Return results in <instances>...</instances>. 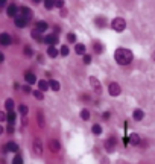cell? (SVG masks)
<instances>
[{
  "label": "cell",
  "mask_w": 155,
  "mask_h": 164,
  "mask_svg": "<svg viewBox=\"0 0 155 164\" xmlns=\"http://www.w3.org/2000/svg\"><path fill=\"white\" fill-rule=\"evenodd\" d=\"M116 143H117V141H116V138H113V137H111L110 140H106V141H105V149H106L108 152L114 150V147H116Z\"/></svg>",
  "instance_id": "cell-10"
},
{
  "label": "cell",
  "mask_w": 155,
  "mask_h": 164,
  "mask_svg": "<svg viewBox=\"0 0 155 164\" xmlns=\"http://www.w3.org/2000/svg\"><path fill=\"white\" fill-rule=\"evenodd\" d=\"M6 150H9V152H17V150H19V146H17V143H14V141H9V143L6 144Z\"/></svg>",
  "instance_id": "cell-18"
},
{
  "label": "cell",
  "mask_w": 155,
  "mask_h": 164,
  "mask_svg": "<svg viewBox=\"0 0 155 164\" xmlns=\"http://www.w3.org/2000/svg\"><path fill=\"white\" fill-rule=\"evenodd\" d=\"M38 87H40V91H47L49 87H50V84L47 81H40L38 82Z\"/></svg>",
  "instance_id": "cell-17"
},
{
  "label": "cell",
  "mask_w": 155,
  "mask_h": 164,
  "mask_svg": "<svg viewBox=\"0 0 155 164\" xmlns=\"http://www.w3.org/2000/svg\"><path fill=\"white\" fill-rule=\"evenodd\" d=\"M75 50H76L78 55H82V53H85V46H84V44H76Z\"/></svg>",
  "instance_id": "cell-20"
},
{
  "label": "cell",
  "mask_w": 155,
  "mask_h": 164,
  "mask_svg": "<svg viewBox=\"0 0 155 164\" xmlns=\"http://www.w3.org/2000/svg\"><path fill=\"white\" fill-rule=\"evenodd\" d=\"M46 44H50V46H53V44H58V37L56 35H46V38L43 40Z\"/></svg>",
  "instance_id": "cell-9"
},
{
  "label": "cell",
  "mask_w": 155,
  "mask_h": 164,
  "mask_svg": "<svg viewBox=\"0 0 155 164\" xmlns=\"http://www.w3.org/2000/svg\"><path fill=\"white\" fill-rule=\"evenodd\" d=\"M3 58H5V56H3V53H2V52H0V62H2V61H3Z\"/></svg>",
  "instance_id": "cell-41"
},
{
  "label": "cell",
  "mask_w": 155,
  "mask_h": 164,
  "mask_svg": "<svg viewBox=\"0 0 155 164\" xmlns=\"http://www.w3.org/2000/svg\"><path fill=\"white\" fill-rule=\"evenodd\" d=\"M108 90H110V94L111 96H119L120 93H122V88H120V85L119 84H116V82H111L110 84V87H108Z\"/></svg>",
  "instance_id": "cell-3"
},
{
  "label": "cell",
  "mask_w": 155,
  "mask_h": 164,
  "mask_svg": "<svg viewBox=\"0 0 155 164\" xmlns=\"http://www.w3.org/2000/svg\"><path fill=\"white\" fill-rule=\"evenodd\" d=\"M67 41H69V43H75V41H76V35H75V34H69V35H67Z\"/></svg>",
  "instance_id": "cell-31"
},
{
  "label": "cell",
  "mask_w": 155,
  "mask_h": 164,
  "mask_svg": "<svg viewBox=\"0 0 155 164\" xmlns=\"http://www.w3.org/2000/svg\"><path fill=\"white\" fill-rule=\"evenodd\" d=\"M84 62L85 64H90L91 62V56L90 55H84Z\"/></svg>",
  "instance_id": "cell-36"
},
{
  "label": "cell",
  "mask_w": 155,
  "mask_h": 164,
  "mask_svg": "<svg viewBox=\"0 0 155 164\" xmlns=\"http://www.w3.org/2000/svg\"><path fill=\"white\" fill-rule=\"evenodd\" d=\"M34 152H35L37 155H41V153H43V143H41L40 138H35V140H34Z\"/></svg>",
  "instance_id": "cell-5"
},
{
  "label": "cell",
  "mask_w": 155,
  "mask_h": 164,
  "mask_svg": "<svg viewBox=\"0 0 155 164\" xmlns=\"http://www.w3.org/2000/svg\"><path fill=\"white\" fill-rule=\"evenodd\" d=\"M14 22H15V26H17V28H25V26L28 25V22H29V20H28V18H25L23 15H17Z\"/></svg>",
  "instance_id": "cell-8"
},
{
  "label": "cell",
  "mask_w": 155,
  "mask_h": 164,
  "mask_svg": "<svg viewBox=\"0 0 155 164\" xmlns=\"http://www.w3.org/2000/svg\"><path fill=\"white\" fill-rule=\"evenodd\" d=\"M6 119V115H5V112H2V111H0V122H3Z\"/></svg>",
  "instance_id": "cell-38"
},
{
  "label": "cell",
  "mask_w": 155,
  "mask_h": 164,
  "mask_svg": "<svg viewBox=\"0 0 155 164\" xmlns=\"http://www.w3.org/2000/svg\"><path fill=\"white\" fill-rule=\"evenodd\" d=\"M25 53L28 55V56H32L34 53H32V49L31 47H25Z\"/></svg>",
  "instance_id": "cell-35"
},
{
  "label": "cell",
  "mask_w": 155,
  "mask_h": 164,
  "mask_svg": "<svg viewBox=\"0 0 155 164\" xmlns=\"http://www.w3.org/2000/svg\"><path fill=\"white\" fill-rule=\"evenodd\" d=\"M11 41H12V38H11V35H9V34L3 32L2 35H0V44H3V46H9V44H11Z\"/></svg>",
  "instance_id": "cell-6"
},
{
  "label": "cell",
  "mask_w": 155,
  "mask_h": 164,
  "mask_svg": "<svg viewBox=\"0 0 155 164\" xmlns=\"http://www.w3.org/2000/svg\"><path fill=\"white\" fill-rule=\"evenodd\" d=\"M59 53H61L62 56H67V55H69V47H67V46H62L61 50H59Z\"/></svg>",
  "instance_id": "cell-30"
},
{
  "label": "cell",
  "mask_w": 155,
  "mask_h": 164,
  "mask_svg": "<svg viewBox=\"0 0 155 164\" xmlns=\"http://www.w3.org/2000/svg\"><path fill=\"white\" fill-rule=\"evenodd\" d=\"M132 117H134V120L140 122V120L144 117V112H143V109H135V111H134V114H132Z\"/></svg>",
  "instance_id": "cell-15"
},
{
  "label": "cell",
  "mask_w": 155,
  "mask_h": 164,
  "mask_svg": "<svg viewBox=\"0 0 155 164\" xmlns=\"http://www.w3.org/2000/svg\"><path fill=\"white\" fill-rule=\"evenodd\" d=\"M81 117H82V120H88L90 119V111L88 109H82L81 111Z\"/></svg>",
  "instance_id": "cell-24"
},
{
  "label": "cell",
  "mask_w": 155,
  "mask_h": 164,
  "mask_svg": "<svg viewBox=\"0 0 155 164\" xmlns=\"http://www.w3.org/2000/svg\"><path fill=\"white\" fill-rule=\"evenodd\" d=\"M111 28L116 31V32H123L125 31V28H126V23H125V20L123 18H114L113 20V23H111Z\"/></svg>",
  "instance_id": "cell-2"
},
{
  "label": "cell",
  "mask_w": 155,
  "mask_h": 164,
  "mask_svg": "<svg viewBox=\"0 0 155 164\" xmlns=\"http://www.w3.org/2000/svg\"><path fill=\"white\" fill-rule=\"evenodd\" d=\"M6 12H8V15H9V17H14V18H15V17H17V12H19V8H17L15 5H9Z\"/></svg>",
  "instance_id": "cell-13"
},
{
  "label": "cell",
  "mask_w": 155,
  "mask_h": 164,
  "mask_svg": "<svg viewBox=\"0 0 155 164\" xmlns=\"http://www.w3.org/2000/svg\"><path fill=\"white\" fill-rule=\"evenodd\" d=\"M102 164H108V159H103V161H102Z\"/></svg>",
  "instance_id": "cell-42"
},
{
  "label": "cell",
  "mask_w": 155,
  "mask_h": 164,
  "mask_svg": "<svg viewBox=\"0 0 155 164\" xmlns=\"http://www.w3.org/2000/svg\"><path fill=\"white\" fill-rule=\"evenodd\" d=\"M114 58H116V62L120 64V65H128L131 61H132V52L128 50V49H117L116 53H114Z\"/></svg>",
  "instance_id": "cell-1"
},
{
  "label": "cell",
  "mask_w": 155,
  "mask_h": 164,
  "mask_svg": "<svg viewBox=\"0 0 155 164\" xmlns=\"http://www.w3.org/2000/svg\"><path fill=\"white\" fill-rule=\"evenodd\" d=\"M46 29H47V23H46V22H37L35 31H38V32H46Z\"/></svg>",
  "instance_id": "cell-14"
},
{
  "label": "cell",
  "mask_w": 155,
  "mask_h": 164,
  "mask_svg": "<svg viewBox=\"0 0 155 164\" xmlns=\"http://www.w3.org/2000/svg\"><path fill=\"white\" fill-rule=\"evenodd\" d=\"M103 119H105V120H108V119H110V114H108V112H105V114H103Z\"/></svg>",
  "instance_id": "cell-40"
},
{
  "label": "cell",
  "mask_w": 155,
  "mask_h": 164,
  "mask_svg": "<svg viewBox=\"0 0 155 164\" xmlns=\"http://www.w3.org/2000/svg\"><path fill=\"white\" fill-rule=\"evenodd\" d=\"M34 96L38 99V100H43L44 99V96H43V91H40V90H37V91H34Z\"/></svg>",
  "instance_id": "cell-28"
},
{
  "label": "cell",
  "mask_w": 155,
  "mask_h": 164,
  "mask_svg": "<svg viewBox=\"0 0 155 164\" xmlns=\"http://www.w3.org/2000/svg\"><path fill=\"white\" fill-rule=\"evenodd\" d=\"M91 131H93V134L99 135V134H102V126H100V125H93Z\"/></svg>",
  "instance_id": "cell-21"
},
{
  "label": "cell",
  "mask_w": 155,
  "mask_h": 164,
  "mask_svg": "<svg viewBox=\"0 0 155 164\" xmlns=\"http://www.w3.org/2000/svg\"><path fill=\"white\" fill-rule=\"evenodd\" d=\"M62 5H64L62 2H55V6H58V8H62Z\"/></svg>",
  "instance_id": "cell-39"
},
{
  "label": "cell",
  "mask_w": 155,
  "mask_h": 164,
  "mask_svg": "<svg viewBox=\"0 0 155 164\" xmlns=\"http://www.w3.org/2000/svg\"><path fill=\"white\" fill-rule=\"evenodd\" d=\"M19 11H20V15H23L25 18H28V20H31L32 18V11L29 9V8H26V6H22V8H19Z\"/></svg>",
  "instance_id": "cell-7"
},
{
  "label": "cell",
  "mask_w": 155,
  "mask_h": 164,
  "mask_svg": "<svg viewBox=\"0 0 155 164\" xmlns=\"http://www.w3.org/2000/svg\"><path fill=\"white\" fill-rule=\"evenodd\" d=\"M2 132H3V128H2V126H0V134H2Z\"/></svg>",
  "instance_id": "cell-43"
},
{
  "label": "cell",
  "mask_w": 155,
  "mask_h": 164,
  "mask_svg": "<svg viewBox=\"0 0 155 164\" xmlns=\"http://www.w3.org/2000/svg\"><path fill=\"white\" fill-rule=\"evenodd\" d=\"M25 79H26V82H28V84H35V82H37V76H35L32 72H26Z\"/></svg>",
  "instance_id": "cell-12"
},
{
  "label": "cell",
  "mask_w": 155,
  "mask_h": 164,
  "mask_svg": "<svg viewBox=\"0 0 155 164\" xmlns=\"http://www.w3.org/2000/svg\"><path fill=\"white\" fill-rule=\"evenodd\" d=\"M8 120H9V123H11V125L14 123V120H15V114H14L12 111H9V114H8Z\"/></svg>",
  "instance_id": "cell-33"
},
{
  "label": "cell",
  "mask_w": 155,
  "mask_h": 164,
  "mask_svg": "<svg viewBox=\"0 0 155 164\" xmlns=\"http://www.w3.org/2000/svg\"><path fill=\"white\" fill-rule=\"evenodd\" d=\"M49 84H50L52 90H55V91H58V90L61 88V85H59V82H58V81H50Z\"/></svg>",
  "instance_id": "cell-22"
},
{
  "label": "cell",
  "mask_w": 155,
  "mask_h": 164,
  "mask_svg": "<svg viewBox=\"0 0 155 164\" xmlns=\"http://www.w3.org/2000/svg\"><path fill=\"white\" fill-rule=\"evenodd\" d=\"M93 49H94L97 53H100V52H102V46H100V43H94V44H93Z\"/></svg>",
  "instance_id": "cell-32"
},
{
  "label": "cell",
  "mask_w": 155,
  "mask_h": 164,
  "mask_svg": "<svg viewBox=\"0 0 155 164\" xmlns=\"http://www.w3.org/2000/svg\"><path fill=\"white\" fill-rule=\"evenodd\" d=\"M38 123H40V126H41V128H44V126H46V123H44V115H43V112H38Z\"/></svg>",
  "instance_id": "cell-26"
},
{
  "label": "cell",
  "mask_w": 155,
  "mask_h": 164,
  "mask_svg": "<svg viewBox=\"0 0 155 164\" xmlns=\"http://www.w3.org/2000/svg\"><path fill=\"white\" fill-rule=\"evenodd\" d=\"M129 141H131V144L137 146V144L140 143V137H138L137 134H131V135H129Z\"/></svg>",
  "instance_id": "cell-19"
},
{
  "label": "cell",
  "mask_w": 155,
  "mask_h": 164,
  "mask_svg": "<svg viewBox=\"0 0 155 164\" xmlns=\"http://www.w3.org/2000/svg\"><path fill=\"white\" fill-rule=\"evenodd\" d=\"M90 85H91V88H93L96 93H102V87H100L99 81H97L94 76H91V78H90Z\"/></svg>",
  "instance_id": "cell-4"
},
{
  "label": "cell",
  "mask_w": 155,
  "mask_h": 164,
  "mask_svg": "<svg viewBox=\"0 0 155 164\" xmlns=\"http://www.w3.org/2000/svg\"><path fill=\"white\" fill-rule=\"evenodd\" d=\"M19 111H20V114L26 115V114H28V106H26V105H20V106H19Z\"/></svg>",
  "instance_id": "cell-29"
},
{
  "label": "cell",
  "mask_w": 155,
  "mask_h": 164,
  "mask_svg": "<svg viewBox=\"0 0 155 164\" xmlns=\"http://www.w3.org/2000/svg\"><path fill=\"white\" fill-rule=\"evenodd\" d=\"M31 35H32V38H35L37 41L44 40V38H41V35H40V32H38V31H32V34H31Z\"/></svg>",
  "instance_id": "cell-25"
},
{
  "label": "cell",
  "mask_w": 155,
  "mask_h": 164,
  "mask_svg": "<svg viewBox=\"0 0 155 164\" xmlns=\"http://www.w3.org/2000/svg\"><path fill=\"white\" fill-rule=\"evenodd\" d=\"M49 147H50L52 152H58V150L61 149V144H59L58 140H50V141H49Z\"/></svg>",
  "instance_id": "cell-11"
},
{
  "label": "cell",
  "mask_w": 155,
  "mask_h": 164,
  "mask_svg": "<svg viewBox=\"0 0 155 164\" xmlns=\"http://www.w3.org/2000/svg\"><path fill=\"white\" fill-rule=\"evenodd\" d=\"M12 162H14V164H23V158H22V155L17 153V155L14 156V161H12Z\"/></svg>",
  "instance_id": "cell-27"
},
{
  "label": "cell",
  "mask_w": 155,
  "mask_h": 164,
  "mask_svg": "<svg viewBox=\"0 0 155 164\" xmlns=\"http://www.w3.org/2000/svg\"><path fill=\"white\" fill-rule=\"evenodd\" d=\"M47 55H49L50 58H56V56H58V49L53 47V46H49V49H47Z\"/></svg>",
  "instance_id": "cell-16"
},
{
  "label": "cell",
  "mask_w": 155,
  "mask_h": 164,
  "mask_svg": "<svg viewBox=\"0 0 155 164\" xmlns=\"http://www.w3.org/2000/svg\"><path fill=\"white\" fill-rule=\"evenodd\" d=\"M23 91H25V93H32L31 88H29V85H25V87H23Z\"/></svg>",
  "instance_id": "cell-37"
},
{
  "label": "cell",
  "mask_w": 155,
  "mask_h": 164,
  "mask_svg": "<svg viewBox=\"0 0 155 164\" xmlns=\"http://www.w3.org/2000/svg\"><path fill=\"white\" fill-rule=\"evenodd\" d=\"M44 6H46L47 9H53V6H55V2H49V0H47V2H44Z\"/></svg>",
  "instance_id": "cell-34"
},
{
  "label": "cell",
  "mask_w": 155,
  "mask_h": 164,
  "mask_svg": "<svg viewBox=\"0 0 155 164\" xmlns=\"http://www.w3.org/2000/svg\"><path fill=\"white\" fill-rule=\"evenodd\" d=\"M5 106H6L8 111H12V108H14V100H12V99H8L6 103H5Z\"/></svg>",
  "instance_id": "cell-23"
}]
</instances>
